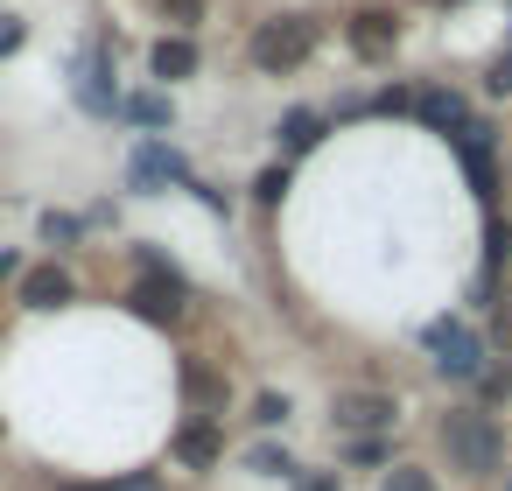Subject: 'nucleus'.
Segmentation results:
<instances>
[{
	"label": "nucleus",
	"mask_w": 512,
	"mask_h": 491,
	"mask_svg": "<svg viewBox=\"0 0 512 491\" xmlns=\"http://www.w3.org/2000/svg\"><path fill=\"white\" fill-rule=\"evenodd\" d=\"M148 71H155L162 85H183V78H197V71H204V57H197V43L176 29V36H155V50H148Z\"/></svg>",
	"instance_id": "4468645a"
},
{
	"label": "nucleus",
	"mask_w": 512,
	"mask_h": 491,
	"mask_svg": "<svg viewBox=\"0 0 512 491\" xmlns=\"http://www.w3.org/2000/svg\"><path fill=\"white\" fill-rule=\"evenodd\" d=\"M127 183H134L141 197H155V190H169V183H190V162H183L162 134H148V141L134 148V162H127Z\"/></svg>",
	"instance_id": "0eeeda50"
},
{
	"label": "nucleus",
	"mask_w": 512,
	"mask_h": 491,
	"mask_svg": "<svg viewBox=\"0 0 512 491\" xmlns=\"http://www.w3.org/2000/svg\"><path fill=\"white\" fill-rule=\"evenodd\" d=\"M57 491H113V477H99V484H92V477H71V484H57Z\"/></svg>",
	"instance_id": "c756f323"
},
{
	"label": "nucleus",
	"mask_w": 512,
	"mask_h": 491,
	"mask_svg": "<svg viewBox=\"0 0 512 491\" xmlns=\"http://www.w3.org/2000/svg\"><path fill=\"white\" fill-rule=\"evenodd\" d=\"M127 302H134L141 323H162V330H183L190 323V281L162 253H141V281L127 288Z\"/></svg>",
	"instance_id": "20e7f679"
},
{
	"label": "nucleus",
	"mask_w": 512,
	"mask_h": 491,
	"mask_svg": "<svg viewBox=\"0 0 512 491\" xmlns=\"http://www.w3.org/2000/svg\"><path fill=\"white\" fill-rule=\"evenodd\" d=\"M484 92H491V99H512V43L491 57V71H484Z\"/></svg>",
	"instance_id": "b1692460"
},
{
	"label": "nucleus",
	"mask_w": 512,
	"mask_h": 491,
	"mask_svg": "<svg viewBox=\"0 0 512 491\" xmlns=\"http://www.w3.org/2000/svg\"><path fill=\"white\" fill-rule=\"evenodd\" d=\"M323 134H330V113H323V106H288V113H281V127H274V141H281V155H288V162H295V155H309Z\"/></svg>",
	"instance_id": "2eb2a0df"
},
{
	"label": "nucleus",
	"mask_w": 512,
	"mask_h": 491,
	"mask_svg": "<svg viewBox=\"0 0 512 491\" xmlns=\"http://www.w3.org/2000/svg\"><path fill=\"white\" fill-rule=\"evenodd\" d=\"M169 456H176L183 470H197V477H204V470H218V463H225V428H218V421H204V414H190V421L169 435Z\"/></svg>",
	"instance_id": "9d476101"
},
{
	"label": "nucleus",
	"mask_w": 512,
	"mask_h": 491,
	"mask_svg": "<svg viewBox=\"0 0 512 491\" xmlns=\"http://www.w3.org/2000/svg\"><path fill=\"white\" fill-rule=\"evenodd\" d=\"M414 120H421L428 134H463V127H470V99L449 92V85H421V92H414Z\"/></svg>",
	"instance_id": "ddd939ff"
},
{
	"label": "nucleus",
	"mask_w": 512,
	"mask_h": 491,
	"mask_svg": "<svg viewBox=\"0 0 512 491\" xmlns=\"http://www.w3.org/2000/svg\"><path fill=\"white\" fill-rule=\"evenodd\" d=\"M36 232H43V246H78V239H85V218H71V211H43Z\"/></svg>",
	"instance_id": "412c9836"
},
{
	"label": "nucleus",
	"mask_w": 512,
	"mask_h": 491,
	"mask_svg": "<svg viewBox=\"0 0 512 491\" xmlns=\"http://www.w3.org/2000/svg\"><path fill=\"white\" fill-rule=\"evenodd\" d=\"M435 8H456V0H435Z\"/></svg>",
	"instance_id": "7c9ffc66"
},
{
	"label": "nucleus",
	"mask_w": 512,
	"mask_h": 491,
	"mask_svg": "<svg viewBox=\"0 0 512 491\" xmlns=\"http://www.w3.org/2000/svg\"><path fill=\"white\" fill-rule=\"evenodd\" d=\"M449 148L463 155V176H470V190H477V197L491 204V197H498V162H491V127H484V120H470L463 134H449Z\"/></svg>",
	"instance_id": "9b49d317"
},
{
	"label": "nucleus",
	"mask_w": 512,
	"mask_h": 491,
	"mask_svg": "<svg viewBox=\"0 0 512 491\" xmlns=\"http://www.w3.org/2000/svg\"><path fill=\"white\" fill-rule=\"evenodd\" d=\"M379 491H442V484L421 463H393V470H379Z\"/></svg>",
	"instance_id": "aec40b11"
},
{
	"label": "nucleus",
	"mask_w": 512,
	"mask_h": 491,
	"mask_svg": "<svg viewBox=\"0 0 512 491\" xmlns=\"http://www.w3.org/2000/svg\"><path fill=\"white\" fill-rule=\"evenodd\" d=\"M344 50L358 64H393V50H400V8H358L344 22Z\"/></svg>",
	"instance_id": "423d86ee"
},
{
	"label": "nucleus",
	"mask_w": 512,
	"mask_h": 491,
	"mask_svg": "<svg viewBox=\"0 0 512 491\" xmlns=\"http://www.w3.org/2000/svg\"><path fill=\"white\" fill-rule=\"evenodd\" d=\"M120 120L162 134V127H176V106H169V92H134V99H120Z\"/></svg>",
	"instance_id": "dca6fc26"
},
{
	"label": "nucleus",
	"mask_w": 512,
	"mask_h": 491,
	"mask_svg": "<svg viewBox=\"0 0 512 491\" xmlns=\"http://www.w3.org/2000/svg\"><path fill=\"white\" fill-rule=\"evenodd\" d=\"M309 57H316V22L309 15H274L246 36V64L260 78H295Z\"/></svg>",
	"instance_id": "7ed1b4c3"
},
{
	"label": "nucleus",
	"mask_w": 512,
	"mask_h": 491,
	"mask_svg": "<svg viewBox=\"0 0 512 491\" xmlns=\"http://www.w3.org/2000/svg\"><path fill=\"white\" fill-rule=\"evenodd\" d=\"M176 386H183V400H190V414H204V421H218L225 414V372L204 358V351H183V365H176Z\"/></svg>",
	"instance_id": "1a4fd4ad"
},
{
	"label": "nucleus",
	"mask_w": 512,
	"mask_h": 491,
	"mask_svg": "<svg viewBox=\"0 0 512 491\" xmlns=\"http://www.w3.org/2000/svg\"><path fill=\"white\" fill-rule=\"evenodd\" d=\"M288 183H295V162L281 155V162H267V169L253 176V204H281V197H288Z\"/></svg>",
	"instance_id": "6ab92c4d"
},
{
	"label": "nucleus",
	"mask_w": 512,
	"mask_h": 491,
	"mask_svg": "<svg viewBox=\"0 0 512 491\" xmlns=\"http://www.w3.org/2000/svg\"><path fill=\"white\" fill-rule=\"evenodd\" d=\"M421 351H428V365H435L449 386H477V379L491 372V344H484V330H477L470 316H435V323H421Z\"/></svg>",
	"instance_id": "f03ea898"
},
{
	"label": "nucleus",
	"mask_w": 512,
	"mask_h": 491,
	"mask_svg": "<svg viewBox=\"0 0 512 491\" xmlns=\"http://www.w3.org/2000/svg\"><path fill=\"white\" fill-rule=\"evenodd\" d=\"M288 414H295V400H288V393H260V400H253V428H281Z\"/></svg>",
	"instance_id": "5701e85b"
},
{
	"label": "nucleus",
	"mask_w": 512,
	"mask_h": 491,
	"mask_svg": "<svg viewBox=\"0 0 512 491\" xmlns=\"http://www.w3.org/2000/svg\"><path fill=\"white\" fill-rule=\"evenodd\" d=\"M344 463L351 470H393V442L386 435H351L344 442Z\"/></svg>",
	"instance_id": "a211bd4d"
},
{
	"label": "nucleus",
	"mask_w": 512,
	"mask_h": 491,
	"mask_svg": "<svg viewBox=\"0 0 512 491\" xmlns=\"http://www.w3.org/2000/svg\"><path fill=\"white\" fill-rule=\"evenodd\" d=\"M295 491H344V477L337 470H309V477H295Z\"/></svg>",
	"instance_id": "bb28decb"
},
{
	"label": "nucleus",
	"mask_w": 512,
	"mask_h": 491,
	"mask_svg": "<svg viewBox=\"0 0 512 491\" xmlns=\"http://www.w3.org/2000/svg\"><path fill=\"white\" fill-rule=\"evenodd\" d=\"M246 470H253V477H295L302 463L288 456V442H253V449H246Z\"/></svg>",
	"instance_id": "f3484780"
},
{
	"label": "nucleus",
	"mask_w": 512,
	"mask_h": 491,
	"mask_svg": "<svg viewBox=\"0 0 512 491\" xmlns=\"http://www.w3.org/2000/svg\"><path fill=\"white\" fill-rule=\"evenodd\" d=\"M22 36H29V29H22L15 15H0V57H15V50H22Z\"/></svg>",
	"instance_id": "cd10ccee"
},
{
	"label": "nucleus",
	"mask_w": 512,
	"mask_h": 491,
	"mask_svg": "<svg viewBox=\"0 0 512 491\" xmlns=\"http://www.w3.org/2000/svg\"><path fill=\"white\" fill-rule=\"evenodd\" d=\"M78 106L85 113H99V120H113L120 113V92H113V64H106V50L92 43L85 57H78Z\"/></svg>",
	"instance_id": "f8f14e48"
},
{
	"label": "nucleus",
	"mask_w": 512,
	"mask_h": 491,
	"mask_svg": "<svg viewBox=\"0 0 512 491\" xmlns=\"http://www.w3.org/2000/svg\"><path fill=\"white\" fill-rule=\"evenodd\" d=\"M435 442H442L449 470H463V477H505V435H498V421L484 407H449L435 421Z\"/></svg>",
	"instance_id": "f257e3e1"
},
{
	"label": "nucleus",
	"mask_w": 512,
	"mask_h": 491,
	"mask_svg": "<svg viewBox=\"0 0 512 491\" xmlns=\"http://www.w3.org/2000/svg\"><path fill=\"white\" fill-rule=\"evenodd\" d=\"M15 302H22V309H36V316H57V309H71V302H78V281H71V267H57V260L22 267Z\"/></svg>",
	"instance_id": "6e6552de"
},
{
	"label": "nucleus",
	"mask_w": 512,
	"mask_h": 491,
	"mask_svg": "<svg viewBox=\"0 0 512 491\" xmlns=\"http://www.w3.org/2000/svg\"><path fill=\"white\" fill-rule=\"evenodd\" d=\"M22 281V253H0V288H15Z\"/></svg>",
	"instance_id": "c85d7f7f"
},
{
	"label": "nucleus",
	"mask_w": 512,
	"mask_h": 491,
	"mask_svg": "<svg viewBox=\"0 0 512 491\" xmlns=\"http://www.w3.org/2000/svg\"><path fill=\"white\" fill-rule=\"evenodd\" d=\"M0 435H8V421H0Z\"/></svg>",
	"instance_id": "2f4dec72"
},
{
	"label": "nucleus",
	"mask_w": 512,
	"mask_h": 491,
	"mask_svg": "<svg viewBox=\"0 0 512 491\" xmlns=\"http://www.w3.org/2000/svg\"><path fill=\"white\" fill-rule=\"evenodd\" d=\"M162 15H169V22H176V29L190 36V29L204 22V0H162Z\"/></svg>",
	"instance_id": "393cba45"
},
{
	"label": "nucleus",
	"mask_w": 512,
	"mask_h": 491,
	"mask_svg": "<svg viewBox=\"0 0 512 491\" xmlns=\"http://www.w3.org/2000/svg\"><path fill=\"white\" fill-rule=\"evenodd\" d=\"M505 260H512V225H498V218H491V225H484V281H491Z\"/></svg>",
	"instance_id": "4be33fe9"
},
{
	"label": "nucleus",
	"mask_w": 512,
	"mask_h": 491,
	"mask_svg": "<svg viewBox=\"0 0 512 491\" xmlns=\"http://www.w3.org/2000/svg\"><path fill=\"white\" fill-rule=\"evenodd\" d=\"M400 393H386V386H337L330 393V428L337 435H393L400 428Z\"/></svg>",
	"instance_id": "39448f33"
},
{
	"label": "nucleus",
	"mask_w": 512,
	"mask_h": 491,
	"mask_svg": "<svg viewBox=\"0 0 512 491\" xmlns=\"http://www.w3.org/2000/svg\"><path fill=\"white\" fill-rule=\"evenodd\" d=\"M113 491H169V484H162L155 470H120V477H113Z\"/></svg>",
	"instance_id": "a878e982"
}]
</instances>
